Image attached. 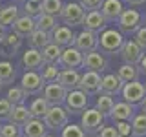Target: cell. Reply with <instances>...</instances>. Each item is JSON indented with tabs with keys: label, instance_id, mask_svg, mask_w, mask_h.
Returning a JSON list of instances; mask_svg holds the SVG:
<instances>
[{
	"label": "cell",
	"instance_id": "obj_1",
	"mask_svg": "<svg viewBox=\"0 0 146 137\" xmlns=\"http://www.w3.org/2000/svg\"><path fill=\"white\" fill-rule=\"evenodd\" d=\"M122 44H124V37L119 29H104L100 31L99 35V48L102 53H108V55H115L121 51Z\"/></svg>",
	"mask_w": 146,
	"mask_h": 137
},
{
	"label": "cell",
	"instance_id": "obj_2",
	"mask_svg": "<svg viewBox=\"0 0 146 137\" xmlns=\"http://www.w3.org/2000/svg\"><path fill=\"white\" fill-rule=\"evenodd\" d=\"M143 24V15H141L137 9H122V13L117 18V26L121 33H135L137 29Z\"/></svg>",
	"mask_w": 146,
	"mask_h": 137
},
{
	"label": "cell",
	"instance_id": "obj_3",
	"mask_svg": "<svg viewBox=\"0 0 146 137\" xmlns=\"http://www.w3.org/2000/svg\"><path fill=\"white\" fill-rule=\"evenodd\" d=\"M44 124L48 126V130H62L70 121V112L62 106H49V110L46 112V115L42 117Z\"/></svg>",
	"mask_w": 146,
	"mask_h": 137
},
{
	"label": "cell",
	"instance_id": "obj_4",
	"mask_svg": "<svg viewBox=\"0 0 146 137\" xmlns=\"http://www.w3.org/2000/svg\"><path fill=\"white\" fill-rule=\"evenodd\" d=\"M86 11L84 7L80 6L79 2H70V4H64L62 9H60V17L64 26H70V27H75V26H80L82 24V18H84Z\"/></svg>",
	"mask_w": 146,
	"mask_h": 137
},
{
	"label": "cell",
	"instance_id": "obj_5",
	"mask_svg": "<svg viewBox=\"0 0 146 137\" xmlns=\"http://www.w3.org/2000/svg\"><path fill=\"white\" fill-rule=\"evenodd\" d=\"M104 124V115L97 108H86L80 117V128L84 134H97L100 126Z\"/></svg>",
	"mask_w": 146,
	"mask_h": 137
},
{
	"label": "cell",
	"instance_id": "obj_6",
	"mask_svg": "<svg viewBox=\"0 0 146 137\" xmlns=\"http://www.w3.org/2000/svg\"><path fill=\"white\" fill-rule=\"evenodd\" d=\"M82 59H84V53L80 49H77L75 46H68V48H62L57 64L64 70H79L82 68Z\"/></svg>",
	"mask_w": 146,
	"mask_h": 137
},
{
	"label": "cell",
	"instance_id": "obj_7",
	"mask_svg": "<svg viewBox=\"0 0 146 137\" xmlns=\"http://www.w3.org/2000/svg\"><path fill=\"white\" fill-rule=\"evenodd\" d=\"M121 93H122V99H124L126 102H130V104L135 106V104H141L144 100L146 88H144L143 82H139V79H137V80H131V82H124Z\"/></svg>",
	"mask_w": 146,
	"mask_h": 137
},
{
	"label": "cell",
	"instance_id": "obj_8",
	"mask_svg": "<svg viewBox=\"0 0 146 137\" xmlns=\"http://www.w3.org/2000/svg\"><path fill=\"white\" fill-rule=\"evenodd\" d=\"M46 82L42 80V77H40V73H36L33 70H26L24 75H22L20 79V88L26 91V95H38L42 93Z\"/></svg>",
	"mask_w": 146,
	"mask_h": 137
},
{
	"label": "cell",
	"instance_id": "obj_9",
	"mask_svg": "<svg viewBox=\"0 0 146 137\" xmlns=\"http://www.w3.org/2000/svg\"><path fill=\"white\" fill-rule=\"evenodd\" d=\"M64 108L70 113H80L88 108V95L82 90H70L66 93V100H64Z\"/></svg>",
	"mask_w": 146,
	"mask_h": 137
},
{
	"label": "cell",
	"instance_id": "obj_10",
	"mask_svg": "<svg viewBox=\"0 0 146 137\" xmlns=\"http://www.w3.org/2000/svg\"><path fill=\"white\" fill-rule=\"evenodd\" d=\"M100 73L97 71H91V70H86V73L80 75V82H79V90H82L86 95H99L100 93Z\"/></svg>",
	"mask_w": 146,
	"mask_h": 137
},
{
	"label": "cell",
	"instance_id": "obj_11",
	"mask_svg": "<svg viewBox=\"0 0 146 137\" xmlns=\"http://www.w3.org/2000/svg\"><path fill=\"white\" fill-rule=\"evenodd\" d=\"M73 46H75L77 49H80L82 53L95 51V49L99 48V33H93V31H88V29H82L80 33L75 35Z\"/></svg>",
	"mask_w": 146,
	"mask_h": 137
},
{
	"label": "cell",
	"instance_id": "obj_12",
	"mask_svg": "<svg viewBox=\"0 0 146 137\" xmlns=\"http://www.w3.org/2000/svg\"><path fill=\"white\" fill-rule=\"evenodd\" d=\"M66 93L68 91L64 90L58 82H49V84H46L44 90H42V97L46 99V102H48L49 106H60V104H64Z\"/></svg>",
	"mask_w": 146,
	"mask_h": 137
},
{
	"label": "cell",
	"instance_id": "obj_13",
	"mask_svg": "<svg viewBox=\"0 0 146 137\" xmlns=\"http://www.w3.org/2000/svg\"><path fill=\"white\" fill-rule=\"evenodd\" d=\"M84 29L88 31H93V33H100V31L106 29L108 22L106 18L102 17V13L99 9H93V11H86L84 18H82V24H80Z\"/></svg>",
	"mask_w": 146,
	"mask_h": 137
},
{
	"label": "cell",
	"instance_id": "obj_14",
	"mask_svg": "<svg viewBox=\"0 0 146 137\" xmlns=\"http://www.w3.org/2000/svg\"><path fill=\"white\" fill-rule=\"evenodd\" d=\"M143 51H144V49L141 48L135 40H124V44H122V48H121L119 53H121L124 64H139L141 57L144 55Z\"/></svg>",
	"mask_w": 146,
	"mask_h": 137
},
{
	"label": "cell",
	"instance_id": "obj_15",
	"mask_svg": "<svg viewBox=\"0 0 146 137\" xmlns=\"http://www.w3.org/2000/svg\"><path fill=\"white\" fill-rule=\"evenodd\" d=\"M22 40H24V37H20L18 33H15V31L6 33V37H4L2 42H0V55H4V57H13V55L22 48Z\"/></svg>",
	"mask_w": 146,
	"mask_h": 137
},
{
	"label": "cell",
	"instance_id": "obj_16",
	"mask_svg": "<svg viewBox=\"0 0 146 137\" xmlns=\"http://www.w3.org/2000/svg\"><path fill=\"white\" fill-rule=\"evenodd\" d=\"M82 68L91 70V71H97V73H102L108 68V61L104 59L102 53L95 49V51L84 53V59H82Z\"/></svg>",
	"mask_w": 146,
	"mask_h": 137
},
{
	"label": "cell",
	"instance_id": "obj_17",
	"mask_svg": "<svg viewBox=\"0 0 146 137\" xmlns=\"http://www.w3.org/2000/svg\"><path fill=\"white\" fill-rule=\"evenodd\" d=\"M73 40H75V33L70 26H57L51 31V42L60 46V48L73 46Z\"/></svg>",
	"mask_w": 146,
	"mask_h": 137
},
{
	"label": "cell",
	"instance_id": "obj_18",
	"mask_svg": "<svg viewBox=\"0 0 146 137\" xmlns=\"http://www.w3.org/2000/svg\"><path fill=\"white\" fill-rule=\"evenodd\" d=\"M48 134V126L44 124L42 119H27L26 124H22V135L24 137H44Z\"/></svg>",
	"mask_w": 146,
	"mask_h": 137
},
{
	"label": "cell",
	"instance_id": "obj_19",
	"mask_svg": "<svg viewBox=\"0 0 146 137\" xmlns=\"http://www.w3.org/2000/svg\"><path fill=\"white\" fill-rule=\"evenodd\" d=\"M122 2L121 0H102V6L99 11L102 13V17L106 18V22H117L119 15L122 13Z\"/></svg>",
	"mask_w": 146,
	"mask_h": 137
},
{
	"label": "cell",
	"instance_id": "obj_20",
	"mask_svg": "<svg viewBox=\"0 0 146 137\" xmlns=\"http://www.w3.org/2000/svg\"><path fill=\"white\" fill-rule=\"evenodd\" d=\"M57 82L66 91L77 90L79 88V82H80V73H79V70H60Z\"/></svg>",
	"mask_w": 146,
	"mask_h": 137
},
{
	"label": "cell",
	"instance_id": "obj_21",
	"mask_svg": "<svg viewBox=\"0 0 146 137\" xmlns=\"http://www.w3.org/2000/svg\"><path fill=\"white\" fill-rule=\"evenodd\" d=\"M13 31L18 33L20 37H29L33 31L36 29V24H35V18L29 17V15H20L15 22L11 24Z\"/></svg>",
	"mask_w": 146,
	"mask_h": 137
},
{
	"label": "cell",
	"instance_id": "obj_22",
	"mask_svg": "<svg viewBox=\"0 0 146 137\" xmlns=\"http://www.w3.org/2000/svg\"><path fill=\"white\" fill-rule=\"evenodd\" d=\"M122 84H124V82L117 77V73H108V75H104L102 80H100V91L113 97V95L121 93Z\"/></svg>",
	"mask_w": 146,
	"mask_h": 137
},
{
	"label": "cell",
	"instance_id": "obj_23",
	"mask_svg": "<svg viewBox=\"0 0 146 137\" xmlns=\"http://www.w3.org/2000/svg\"><path fill=\"white\" fill-rule=\"evenodd\" d=\"M42 53H40V49H35V48H29L26 49L24 53H22V66L26 68V70H40L42 68Z\"/></svg>",
	"mask_w": 146,
	"mask_h": 137
},
{
	"label": "cell",
	"instance_id": "obj_24",
	"mask_svg": "<svg viewBox=\"0 0 146 137\" xmlns=\"http://www.w3.org/2000/svg\"><path fill=\"white\" fill-rule=\"evenodd\" d=\"M135 115V106L130 102H115L113 104V110L110 113V117L113 121H131V117Z\"/></svg>",
	"mask_w": 146,
	"mask_h": 137
},
{
	"label": "cell",
	"instance_id": "obj_25",
	"mask_svg": "<svg viewBox=\"0 0 146 137\" xmlns=\"http://www.w3.org/2000/svg\"><path fill=\"white\" fill-rule=\"evenodd\" d=\"M27 119H31L29 108H27L26 104H15V106L11 108V113H9L7 121L13 122V124H17V126H22V124L27 122Z\"/></svg>",
	"mask_w": 146,
	"mask_h": 137
},
{
	"label": "cell",
	"instance_id": "obj_26",
	"mask_svg": "<svg viewBox=\"0 0 146 137\" xmlns=\"http://www.w3.org/2000/svg\"><path fill=\"white\" fill-rule=\"evenodd\" d=\"M18 17H20V9L15 4H7V6L0 7V26H4V27L11 26Z\"/></svg>",
	"mask_w": 146,
	"mask_h": 137
},
{
	"label": "cell",
	"instance_id": "obj_27",
	"mask_svg": "<svg viewBox=\"0 0 146 137\" xmlns=\"http://www.w3.org/2000/svg\"><path fill=\"white\" fill-rule=\"evenodd\" d=\"M139 75H141V71H139V66H137V64H122V66L117 68V77L122 82L137 80Z\"/></svg>",
	"mask_w": 146,
	"mask_h": 137
},
{
	"label": "cell",
	"instance_id": "obj_28",
	"mask_svg": "<svg viewBox=\"0 0 146 137\" xmlns=\"http://www.w3.org/2000/svg\"><path fill=\"white\" fill-rule=\"evenodd\" d=\"M17 77V70L13 66V62L9 61H0V84L2 86H9L15 82Z\"/></svg>",
	"mask_w": 146,
	"mask_h": 137
},
{
	"label": "cell",
	"instance_id": "obj_29",
	"mask_svg": "<svg viewBox=\"0 0 146 137\" xmlns=\"http://www.w3.org/2000/svg\"><path fill=\"white\" fill-rule=\"evenodd\" d=\"M27 40H29V46L35 49H42L44 46H48L51 42V33H48V31H42V29H35L33 33L27 37Z\"/></svg>",
	"mask_w": 146,
	"mask_h": 137
},
{
	"label": "cell",
	"instance_id": "obj_30",
	"mask_svg": "<svg viewBox=\"0 0 146 137\" xmlns=\"http://www.w3.org/2000/svg\"><path fill=\"white\" fill-rule=\"evenodd\" d=\"M40 53H42L44 64H57L58 57H60V53H62V48L57 46V44H53V42H49L48 46H44V48L40 49Z\"/></svg>",
	"mask_w": 146,
	"mask_h": 137
},
{
	"label": "cell",
	"instance_id": "obj_31",
	"mask_svg": "<svg viewBox=\"0 0 146 137\" xmlns=\"http://www.w3.org/2000/svg\"><path fill=\"white\" fill-rule=\"evenodd\" d=\"M131 124V134L133 137H146V113L141 112V113H135L130 121Z\"/></svg>",
	"mask_w": 146,
	"mask_h": 137
},
{
	"label": "cell",
	"instance_id": "obj_32",
	"mask_svg": "<svg viewBox=\"0 0 146 137\" xmlns=\"http://www.w3.org/2000/svg\"><path fill=\"white\" fill-rule=\"evenodd\" d=\"M113 104H115V100H113L111 95H108V93H99L97 102H95V108H97L104 117H110V113H111V110H113Z\"/></svg>",
	"mask_w": 146,
	"mask_h": 137
},
{
	"label": "cell",
	"instance_id": "obj_33",
	"mask_svg": "<svg viewBox=\"0 0 146 137\" xmlns=\"http://www.w3.org/2000/svg\"><path fill=\"white\" fill-rule=\"evenodd\" d=\"M35 24H36V29H42V31H51L57 27V17H51V15H46V13H40L38 17H35Z\"/></svg>",
	"mask_w": 146,
	"mask_h": 137
},
{
	"label": "cell",
	"instance_id": "obj_34",
	"mask_svg": "<svg viewBox=\"0 0 146 137\" xmlns=\"http://www.w3.org/2000/svg\"><path fill=\"white\" fill-rule=\"evenodd\" d=\"M48 110H49V104L46 102L44 97H36V99H33V102L29 104V113H31V117H35V119H42Z\"/></svg>",
	"mask_w": 146,
	"mask_h": 137
},
{
	"label": "cell",
	"instance_id": "obj_35",
	"mask_svg": "<svg viewBox=\"0 0 146 137\" xmlns=\"http://www.w3.org/2000/svg\"><path fill=\"white\" fill-rule=\"evenodd\" d=\"M40 77H42V80L46 84H49V82H57L58 79V73H60V68L57 66V64H42V68H40Z\"/></svg>",
	"mask_w": 146,
	"mask_h": 137
},
{
	"label": "cell",
	"instance_id": "obj_36",
	"mask_svg": "<svg viewBox=\"0 0 146 137\" xmlns=\"http://www.w3.org/2000/svg\"><path fill=\"white\" fill-rule=\"evenodd\" d=\"M26 91L20 88V86H13V88H9L7 90V95H6V99L9 100V102L15 106V104H24V100H26Z\"/></svg>",
	"mask_w": 146,
	"mask_h": 137
},
{
	"label": "cell",
	"instance_id": "obj_37",
	"mask_svg": "<svg viewBox=\"0 0 146 137\" xmlns=\"http://www.w3.org/2000/svg\"><path fill=\"white\" fill-rule=\"evenodd\" d=\"M62 0H42V13L51 17H58L62 9Z\"/></svg>",
	"mask_w": 146,
	"mask_h": 137
},
{
	"label": "cell",
	"instance_id": "obj_38",
	"mask_svg": "<svg viewBox=\"0 0 146 137\" xmlns=\"http://www.w3.org/2000/svg\"><path fill=\"white\" fill-rule=\"evenodd\" d=\"M0 137H22V128L13 122L0 124Z\"/></svg>",
	"mask_w": 146,
	"mask_h": 137
},
{
	"label": "cell",
	"instance_id": "obj_39",
	"mask_svg": "<svg viewBox=\"0 0 146 137\" xmlns=\"http://www.w3.org/2000/svg\"><path fill=\"white\" fill-rule=\"evenodd\" d=\"M42 13V2L40 0H26L24 4V15H29V17H38Z\"/></svg>",
	"mask_w": 146,
	"mask_h": 137
},
{
	"label": "cell",
	"instance_id": "obj_40",
	"mask_svg": "<svg viewBox=\"0 0 146 137\" xmlns=\"http://www.w3.org/2000/svg\"><path fill=\"white\" fill-rule=\"evenodd\" d=\"M60 137H86V134L80 128V124H66L62 128Z\"/></svg>",
	"mask_w": 146,
	"mask_h": 137
},
{
	"label": "cell",
	"instance_id": "obj_41",
	"mask_svg": "<svg viewBox=\"0 0 146 137\" xmlns=\"http://www.w3.org/2000/svg\"><path fill=\"white\" fill-rule=\"evenodd\" d=\"M115 130H117L119 137H133L130 121H115Z\"/></svg>",
	"mask_w": 146,
	"mask_h": 137
},
{
	"label": "cell",
	"instance_id": "obj_42",
	"mask_svg": "<svg viewBox=\"0 0 146 137\" xmlns=\"http://www.w3.org/2000/svg\"><path fill=\"white\" fill-rule=\"evenodd\" d=\"M11 108H13V104L7 99H0V121H7Z\"/></svg>",
	"mask_w": 146,
	"mask_h": 137
},
{
	"label": "cell",
	"instance_id": "obj_43",
	"mask_svg": "<svg viewBox=\"0 0 146 137\" xmlns=\"http://www.w3.org/2000/svg\"><path fill=\"white\" fill-rule=\"evenodd\" d=\"M135 42L141 46L143 49H146V26H141L139 29L135 31Z\"/></svg>",
	"mask_w": 146,
	"mask_h": 137
},
{
	"label": "cell",
	"instance_id": "obj_44",
	"mask_svg": "<svg viewBox=\"0 0 146 137\" xmlns=\"http://www.w3.org/2000/svg\"><path fill=\"white\" fill-rule=\"evenodd\" d=\"M79 4L84 7V11H93V9H100L102 0H80Z\"/></svg>",
	"mask_w": 146,
	"mask_h": 137
},
{
	"label": "cell",
	"instance_id": "obj_45",
	"mask_svg": "<svg viewBox=\"0 0 146 137\" xmlns=\"http://www.w3.org/2000/svg\"><path fill=\"white\" fill-rule=\"evenodd\" d=\"M97 134H99V137H119L115 126H104V124H102Z\"/></svg>",
	"mask_w": 146,
	"mask_h": 137
},
{
	"label": "cell",
	"instance_id": "obj_46",
	"mask_svg": "<svg viewBox=\"0 0 146 137\" xmlns=\"http://www.w3.org/2000/svg\"><path fill=\"white\" fill-rule=\"evenodd\" d=\"M139 71L141 73H146V55H143L139 61Z\"/></svg>",
	"mask_w": 146,
	"mask_h": 137
},
{
	"label": "cell",
	"instance_id": "obj_47",
	"mask_svg": "<svg viewBox=\"0 0 146 137\" xmlns=\"http://www.w3.org/2000/svg\"><path fill=\"white\" fill-rule=\"evenodd\" d=\"M124 2H128L130 6H141V4H144L146 0H124Z\"/></svg>",
	"mask_w": 146,
	"mask_h": 137
},
{
	"label": "cell",
	"instance_id": "obj_48",
	"mask_svg": "<svg viewBox=\"0 0 146 137\" xmlns=\"http://www.w3.org/2000/svg\"><path fill=\"white\" fill-rule=\"evenodd\" d=\"M6 37V27L4 26H0V42H2V39Z\"/></svg>",
	"mask_w": 146,
	"mask_h": 137
},
{
	"label": "cell",
	"instance_id": "obj_49",
	"mask_svg": "<svg viewBox=\"0 0 146 137\" xmlns=\"http://www.w3.org/2000/svg\"><path fill=\"white\" fill-rule=\"evenodd\" d=\"M141 104H143V112L146 113V97H144V100H143V102H141Z\"/></svg>",
	"mask_w": 146,
	"mask_h": 137
},
{
	"label": "cell",
	"instance_id": "obj_50",
	"mask_svg": "<svg viewBox=\"0 0 146 137\" xmlns=\"http://www.w3.org/2000/svg\"><path fill=\"white\" fill-rule=\"evenodd\" d=\"M44 137H57V135H51V134H46Z\"/></svg>",
	"mask_w": 146,
	"mask_h": 137
},
{
	"label": "cell",
	"instance_id": "obj_51",
	"mask_svg": "<svg viewBox=\"0 0 146 137\" xmlns=\"http://www.w3.org/2000/svg\"><path fill=\"white\" fill-rule=\"evenodd\" d=\"M0 7H2V2H0Z\"/></svg>",
	"mask_w": 146,
	"mask_h": 137
},
{
	"label": "cell",
	"instance_id": "obj_52",
	"mask_svg": "<svg viewBox=\"0 0 146 137\" xmlns=\"http://www.w3.org/2000/svg\"><path fill=\"white\" fill-rule=\"evenodd\" d=\"M0 90H2V84H0Z\"/></svg>",
	"mask_w": 146,
	"mask_h": 137
},
{
	"label": "cell",
	"instance_id": "obj_53",
	"mask_svg": "<svg viewBox=\"0 0 146 137\" xmlns=\"http://www.w3.org/2000/svg\"><path fill=\"white\" fill-rule=\"evenodd\" d=\"M144 88H146V82H144Z\"/></svg>",
	"mask_w": 146,
	"mask_h": 137
},
{
	"label": "cell",
	"instance_id": "obj_54",
	"mask_svg": "<svg viewBox=\"0 0 146 137\" xmlns=\"http://www.w3.org/2000/svg\"><path fill=\"white\" fill-rule=\"evenodd\" d=\"M40 2H42V0H40Z\"/></svg>",
	"mask_w": 146,
	"mask_h": 137
}]
</instances>
